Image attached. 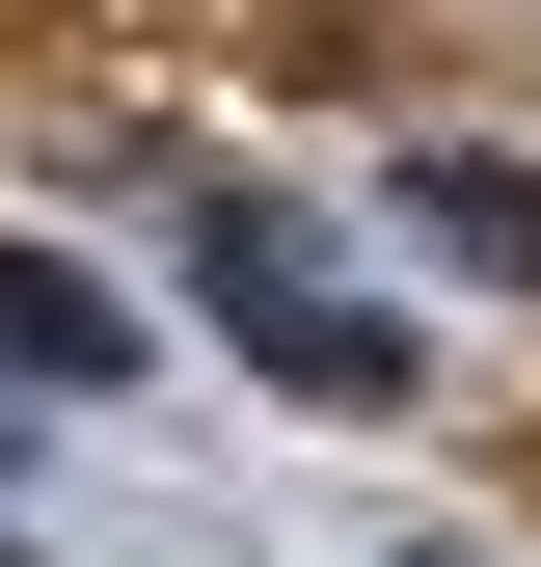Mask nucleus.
Wrapping results in <instances>:
<instances>
[{
  "label": "nucleus",
  "mask_w": 541,
  "mask_h": 567,
  "mask_svg": "<svg viewBox=\"0 0 541 567\" xmlns=\"http://www.w3.org/2000/svg\"><path fill=\"white\" fill-rule=\"evenodd\" d=\"M190 298H217V351H244L270 405H325V433H379V405H406V324H379L298 217H270V189H217V217H190Z\"/></svg>",
  "instance_id": "1"
},
{
  "label": "nucleus",
  "mask_w": 541,
  "mask_h": 567,
  "mask_svg": "<svg viewBox=\"0 0 541 567\" xmlns=\"http://www.w3.org/2000/svg\"><path fill=\"white\" fill-rule=\"evenodd\" d=\"M406 244L460 298H541V135H406Z\"/></svg>",
  "instance_id": "2"
},
{
  "label": "nucleus",
  "mask_w": 541,
  "mask_h": 567,
  "mask_svg": "<svg viewBox=\"0 0 541 567\" xmlns=\"http://www.w3.org/2000/svg\"><path fill=\"white\" fill-rule=\"evenodd\" d=\"M0 379H54V405H82V379H135V324H109L54 244H0Z\"/></svg>",
  "instance_id": "3"
},
{
  "label": "nucleus",
  "mask_w": 541,
  "mask_h": 567,
  "mask_svg": "<svg viewBox=\"0 0 541 567\" xmlns=\"http://www.w3.org/2000/svg\"><path fill=\"white\" fill-rule=\"evenodd\" d=\"M406 567H433V540H406Z\"/></svg>",
  "instance_id": "4"
}]
</instances>
